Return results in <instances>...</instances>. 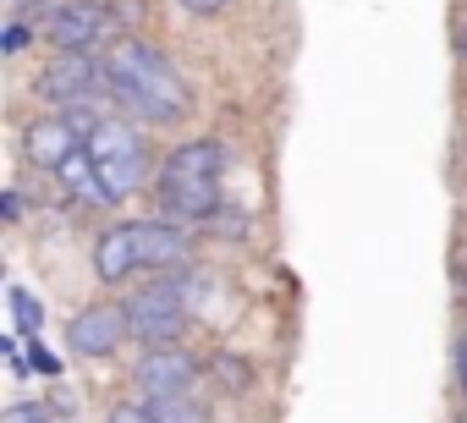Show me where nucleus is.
Returning <instances> with one entry per match:
<instances>
[{"instance_id": "nucleus-21", "label": "nucleus", "mask_w": 467, "mask_h": 423, "mask_svg": "<svg viewBox=\"0 0 467 423\" xmlns=\"http://www.w3.org/2000/svg\"><path fill=\"white\" fill-rule=\"evenodd\" d=\"M456 56H462V67H467V17L456 23Z\"/></svg>"}, {"instance_id": "nucleus-22", "label": "nucleus", "mask_w": 467, "mask_h": 423, "mask_svg": "<svg viewBox=\"0 0 467 423\" xmlns=\"http://www.w3.org/2000/svg\"><path fill=\"white\" fill-rule=\"evenodd\" d=\"M462 297H467V281H462Z\"/></svg>"}, {"instance_id": "nucleus-10", "label": "nucleus", "mask_w": 467, "mask_h": 423, "mask_svg": "<svg viewBox=\"0 0 467 423\" xmlns=\"http://www.w3.org/2000/svg\"><path fill=\"white\" fill-rule=\"evenodd\" d=\"M94 275L105 286H132V275H143V253H138V221H116L99 232L94 242Z\"/></svg>"}, {"instance_id": "nucleus-2", "label": "nucleus", "mask_w": 467, "mask_h": 423, "mask_svg": "<svg viewBox=\"0 0 467 423\" xmlns=\"http://www.w3.org/2000/svg\"><path fill=\"white\" fill-rule=\"evenodd\" d=\"M225 143L220 138H192V143H176L154 176V198H160V215L165 221H182V226H198V221H214L220 215V198H225Z\"/></svg>"}, {"instance_id": "nucleus-9", "label": "nucleus", "mask_w": 467, "mask_h": 423, "mask_svg": "<svg viewBox=\"0 0 467 423\" xmlns=\"http://www.w3.org/2000/svg\"><path fill=\"white\" fill-rule=\"evenodd\" d=\"M198 385V357L182 352L176 341L171 346H149L143 363H138V390L149 401H165V396H187Z\"/></svg>"}, {"instance_id": "nucleus-8", "label": "nucleus", "mask_w": 467, "mask_h": 423, "mask_svg": "<svg viewBox=\"0 0 467 423\" xmlns=\"http://www.w3.org/2000/svg\"><path fill=\"white\" fill-rule=\"evenodd\" d=\"M127 335L132 330H127V308L121 303H88V308H78L67 319V346L78 357H110V352H121Z\"/></svg>"}, {"instance_id": "nucleus-6", "label": "nucleus", "mask_w": 467, "mask_h": 423, "mask_svg": "<svg viewBox=\"0 0 467 423\" xmlns=\"http://www.w3.org/2000/svg\"><path fill=\"white\" fill-rule=\"evenodd\" d=\"M45 39L56 50H72V56H94L110 39V6L105 0H61L45 17Z\"/></svg>"}, {"instance_id": "nucleus-23", "label": "nucleus", "mask_w": 467, "mask_h": 423, "mask_svg": "<svg viewBox=\"0 0 467 423\" xmlns=\"http://www.w3.org/2000/svg\"><path fill=\"white\" fill-rule=\"evenodd\" d=\"M462 423H467V418H462Z\"/></svg>"}, {"instance_id": "nucleus-18", "label": "nucleus", "mask_w": 467, "mask_h": 423, "mask_svg": "<svg viewBox=\"0 0 467 423\" xmlns=\"http://www.w3.org/2000/svg\"><path fill=\"white\" fill-rule=\"evenodd\" d=\"M28 39H34V34H28V23H17V17H12V23H6V39H0V50H6V56H17Z\"/></svg>"}, {"instance_id": "nucleus-14", "label": "nucleus", "mask_w": 467, "mask_h": 423, "mask_svg": "<svg viewBox=\"0 0 467 423\" xmlns=\"http://www.w3.org/2000/svg\"><path fill=\"white\" fill-rule=\"evenodd\" d=\"M154 412H160V423H209V412L192 401V390H187V396H165V401H154Z\"/></svg>"}, {"instance_id": "nucleus-13", "label": "nucleus", "mask_w": 467, "mask_h": 423, "mask_svg": "<svg viewBox=\"0 0 467 423\" xmlns=\"http://www.w3.org/2000/svg\"><path fill=\"white\" fill-rule=\"evenodd\" d=\"M12 314H17V330L23 335H39L45 330V303L34 292H23V286H12Z\"/></svg>"}, {"instance_id": "nucleus-3", "label": "nucleus", "mask_w": 467, "mask_h": 423, "mask_svg": "<svg viewBox=\"0 0 467 423\" xmlns=\"http://www.w3.org/2000/svg\"><path fill=\"white\" fill-rule=\"evenodd\" d=\"M121 308H127L132 341H143V346H171V341L187 330V319H192V275H187V270H160V275L138 281Z\"/></svg>"}, {"instance_id": "nucleus-15", "label": "nucleus", "mask_w": 467, "mask_h": 423, "mask_svg": "<svg viewBox=\"0 0 467 423\" xmlns=\"http://www.w3.org/2000/svg\"><path fill=\"white\" fill-rule=\"evenodd\" d=\"M105 423H160V412H154V401L143 396V401H121V407H110Z\"/></svg>"}, {"instance_id": "nucleus-7", "label": "nucleus", "mask_w": 467, "mask_h": 423, "mask_svg": "<svg viewBox=\"0 0 467 423\" xmlns=\"http://www.w3.org/2000/svg\"><path fill=\"white\" fill-rule=\"evenodd\" d=\"M88 143V132L78 127V116H67V110H56V116H39V121H28L23 127V160L34 165V170H61L78 149Z\"/></svg>"}, {"instance_id": "nucleus-4", "label": "nucleus", "mask_w": 467, "mask_h": 423, "mask_svg": "<svg viewBox=\"0 0 467 423\" xmlns=\"http://www.w3.org/2000/svg\"><path fill=\"white\" fill-rule=\"evenodd\" d=\"M88 154L99 165L110 209L127 203L132 192H143V181H149V138L132 127V116H99V127L88 132Z\"/></svg>"}, {"instance_id": "nucleus-20", "label": "nucleus", "mask_w": 467, "mask_h": 423, "mask_svg": "<svg viewBox=\"0 0 467 423\" xmlns=\"http://www.w3.org/2000/svg\"><path fill=\"white\" fill-rule=\"evenodd\" d=\"M456 385H462V401H467V335H456Z\"/></svg>"}, {"instance_id": "nucleus-11", "label": "nucleus", "mask_w": 467, "mask_h": 423, "mask_svg": "<svg viewBox=\"0 0 467 423\" xmlns=\"http://www.w3.org/2000/svg\"><path fill=\"white\" fill-rule=\"evenodd\" d=\"M138 253H143V275H160V270H182L187 253H192V232L182 221H138Z\"/></svg>"}, {"instance_id": "nucleus-5", "label": "nucleus", "mask_w": 467, "mask_h": 423, "mask_svg": "<svg viewBox=\"0 0 467 423\" xmlns=\"http://www.w3.org/2000/svg\"><path fill=\"white\" fill-rule=\"evenodd\" d=\"M99 88H105V56H72V50L45 61V72L34 83V94L56 110H83Z\"/></svg>"}, {"instance_id": "nucleus-16", "label": "nucleus", "mask_w": 467, "mask_h": 423, "mask_svg": "<svg viewBox=\"0 0 467 423\" xmlns=\"http://www.w3.org/2000/svg\"><path fill=\"white\" fill-rule=\"evenodd\" d=\"M50 418H56V407H45V401H17L6 412V423H50Z\"/></svg>"}, {"instance_id": "nucleus-19", "label": "nucleus", "mask_w": 467, "mask_h": 423, "mask_svg": "<svg viewBox=\"0 0 467 423\" xmlns=\"http://www.w3.org/2000/svg\"><path fill=\"white\" fill-rule=\"evenodd\" d=\"M176 6H182V12H192V17H220L231 0H176Z\"/></svg>"}, {"instance_id": "nucleus-12", "label": "nucleus", "mask_w": 467, "mask_h": 423, "mask_svg": "<svg viewBox=\"0 0 467 423\" xmlns=\"http://www.w3.org/2000/svg\"><path fill=\"white\" fill-rule=\"evenodd\" d=\"M56 181L67 187V198L72 203H94V209H110V192H105V181H99V165H94V154H88V143L56 170Z\"/></svg>"}, {"instance_id": "nucleus-1", "label": "nucleus", "mask_w": 467, "mask_h": 423, "mask_svg": "<svg viewBox=\"0 0 467 423\" xmlns=\"http://www.w3.org/2000/svg\"><path fill=\"white\" fill-rule=\"evenodd\" d=\"M105 94H110L127 116H138V121H149V127H176V121H187V110H192L187 77H182L154 45H143V39L110 45V56H105Z\"/></svg>"}, {"instance_id": "nucleus-17", "label": "nucleus", "mask_w": 467, "mask_h": 423, "mask_svg": "<svg viewBox=\"0 0 467 423\" xmlns=\"http://www.w3.org/2000/svg\"><path fill=\"white\" fill-rule=\"evenodd\" d=\"M28 368H34V374H61V357H56L50 346L34 341V346H28Z\"/></svg>"}]
</instances>
